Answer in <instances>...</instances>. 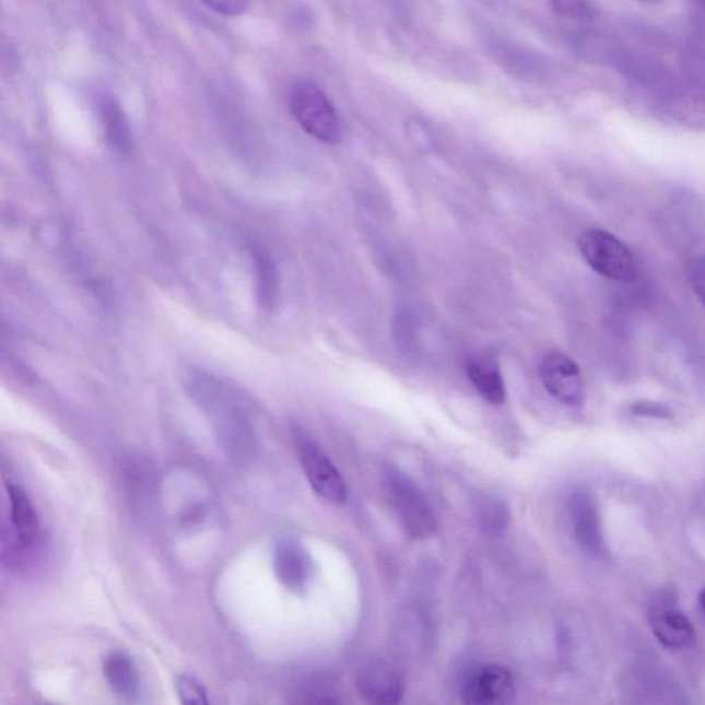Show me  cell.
<instances>
[{
	"label": "cell",
	"instance_id": "1",
	"mask_svg": "<svg viewBox=\"0 0 705 705\" xmlns=\"http://www.w3.org/2000/svg\"><path fill=\"white\" fill-rule=\"evenodd\" d=\"M187 384L189 393L201 410L213 419L215 432L225 448L231 453H247L254 437L246 407L242 404L244 401L238 400L230 386L207 374H190Z\"/></svg>",
	"mask_w": 705,
	"mask_h": 705
},
{
	"label": "cell",
	"instance_id": "2",
	"mask_svg": "<svg viewBox=\"0 0 705 705\" xmlns=\"http://www.w3.org/2000/svg\"><path fill=\"white\" fill-rule=\"evenodd\" d=\"M385 486L397 521L408 537L426 540L437 532V517L425 493L404 471L389 466Z\"/></svg>",
	"mask_w": 705,
	"mask_h": 705
},
{
	"label": "cell",
	"instance_id": "3",
	"mask_svg": "<svg viewBox=\"0 0 705 705\" xmlns=\"http://www.w3.org/2000/svg\"><path fill=\"white\" fill-rule=\"evenodd\" d=\"M577 248L594 272L616 283H633L638 275V263L633 250L622 238L599 227L583 231Z\"/></svg>",
	"mask_w": 705,
	"mask_h": 705
},
{
	"label": "cell",
	"instance_id": "4",
	"mask_svg": "<svg viewBox=\"0 0 705 705\" xmlns=\"http://www.w3.org/2000/svg\"><path fill=\"white\" fill-rule=\"evenodd\" d=\"M290 108L307 134L325 144L341 141L342 126L337 109L317 84L296 82L291 87Z\"/></svg>",
	"mask_w": 705,
	"mask_h": 705
},
{
	"label": "cell",
	"instance_id": "5",
	"mask_svg": "<svg viewBox=\"0 0 705 705\" xmlns=\"http://www.w3.org/2000/svg\"><path fill=\"white\" fill-rule=\"evenodd\" d=\"M648 619L656 638L667 648H688L696 639L691 620L678 608L674 588L665 587L651 594L648 603Z\"/></svg>",
	"mask_w": 705,
	"mask_h": 705
},
{
	"label": "cell",
	"instance_id": "6",
	"mask_svg": "<svg viewBox=\"0 0 705 705\" xmlns=\"http://www.w3.org/2000/svg\"><path fill=\"white\" fill-rule=\"evenodd\" d=\"M296 447L302 469L313 491L332 505H343L348 497L346 484L325 450L306 436L296 437Z\"/></svg>",
	"mask_w": 705,
	"mask_h": 705
},
{
	"label": "cell",
	"instance_id": "7",
	"mask_svg": "<svg viewBox=\"0 0 705 705\" xmlns=\"http://www.w3.org/2000/svg\"><path fill=\"white\" fill-rule=\"evenodd\" d=\"M539 375L550 396L568 407H580L586 399L580 368L564 353L550 352L539 365Z\"/></svg>",
	"mask_w": 705,
	"mask_h": 705
},
{
	"label": "cell",
	"instance_id": "8",
	"mask_svg": "<svg viewBox=\"0 0 705 705\" xmlns=\"http://www.w3.org/2000/svg\"><path fill=\"white\" fill-rule=\"evenodd\" d=\"M356 686L360 696L371 704H399L404 696L399 670L381 657H369L360 665Z\"/></svg>",
	"mask_w": 705,
	"mask_h": 705
},
{
	"label": "cell",
	"instance_id": "9",
	"mask_svg": "<svg viewBox=\"0 0 705 705\" xmlns=\"http://www.w3.org/2000/svg\"><path fill=\"white\" fill-rule=\"evenodd\" d=\"M516 696V681L506 667L490 665L471 672L462 688L463 702L473 705L510 703Z\"/></svg>",
	"mask_w": 705,
	"mask_h": 705
},
{
	"label": "cell",
	"instance_id": "10",
	"mask_svg": "<svg viewBox=\"0 0 705 705\" xmlns=\"http://www.w3.org/2000/svg\"><path fill=\"white\" fill-rule=\"evenodd\" d=\"M568 510L576 542L587 554L603 559L608 549L603 538L601 517L591 493L587 491L572 493Z\"/></svg>",
	"mask_w": 705,
	"mask_h": 705
},
{
	"label": "cell",
	"instance_id": "11",
	"mask_svg": "<svg viewBox=\"0 0 705 705\" xmlns=\"http://www.w3.org/2000/svg\"><path fill=\"white\" fill-rule=\"evenodd\" d=\"M273 569L281 585L291 592L302 594L309 587L313 561L298 539L284 537L275 543Z\"/></svg>",
	"mask_w": 705,
	"mask_h": 705
},
{
	"label": "cell",
	"instance_id": "12",
	"mask_svg": "<svg viewBox=\"0 0 705 705\" xmlns=\"http://www.w3.org/2000/svg\"><path fill=\"white\" fill-rule=\"evenodd\" d=\"M492 55L503 71L519 81L538 82L548 73V62L542 56L513 42H497L492 46Z\"/></svg>",
	"mask_w": 705,
	"mask_h": 705
},
{
	"label": "cell",
	"instance_id": "13",
	"mask_svg": "<svg viewBox=\"0 0 705 705\" xmlns=\"http://www.w3.org/2000/svg\"><path fill=\"white\" fill-rule=\"evenodd\" d=\"M10 502V519L14 531L15 542L20 550L34 548L39 540V516L30 500L28 493L19 484L7 485Z\"/></svg>",
	"mask_w": 705,
	"mask_h": 705
},
{
	"label": "cell",
	"instance_id": "14",
	"mask_svg": "<svg viewBox=\"0 0 705 705\" xmlns=\"http://www.w3.org/2000/svg\"><path fill=\"white\" fill-rule=\"evenodd\" d=\"M95 110L103 124L109 145L120 153H130L132 137L129 119L113 94L101 92L95 95Z\"/></svg>",
	"mask_w": 705,
	"mask_h": 705
},
{
	"label": "cell",
	"instance_id": "15",
	"mask_svg": "<svg viewBox=\"0 0 705 705\" xmlns=\"http://www.w3.org/2000/svg\"><path fill=\"white\" fill-rule=\"evenodd\" d=\"M105 681L113 691L124 698H136L141 691L140 674L136 662L124 651H113L104 660Z\"/></svg>",
	"mask_w": 705,
	"mask_h": 705
},
{
	"label": "cell",
	"instance_id": "16",
	"mask_svg": "<svg viewBox=\"0 0 705 705\" xmlns=\"http://www.w3.org/2000/svg\"><path fill=\"white\" fill-rule=\"evenodd\" d=\"M466 373L474 389L485 401L501 406L506 401V386L500 367L492 360H470Z\"/></svg>",
	"mask_w": 705,
	"mask_h": 705
},
{
	"label": "cell",
	"instance_id": "17",
	"mask_svg": "<svg viewBox=\"0 0 705 705\" xmlns=\"http://www.w3.org/2000/svg\"><path fill=\"white\" fill-rule=\"evenodd\" d=\"M250 252L257 274L258 304L265 312H270L273 309L275 296H278V272H275L272 258L258 244H251Z\"/></svg>",
	"mask_w": 705,
	"mask_h": 705
},
{
	"label": "cell",
	"instance_id": "18",
	"mask_svg": "<svg viewBox=\"0 0 705 705\" xmlns=\"http://www.w3.org/2000/svg\"><path fill=\"white\" fill-rule=\"evenodd\" d=\"M477 525L490 537H500L506 531L510 513L506 503L493 495H479L474 502Z\"/></svg>",
	"mask_w": 705,
	"mask_h": 705
},
{
	"label": "cell",
	"instance_id": "19",
	"mask_svg": "<svg viewBox=\"0 0 705 705\" xmlns=\"http://www.w3.org/2000/svg\"><path fill=\"white\" fill-rule=\"evenodd\" d=\"M551 8L559 17L574 23H588L596 14L592 0H551Z\"/></svg>",
	"mask_w": 705,
	"mask_h": 705
},
{
	"label": "cell",
	"instance_id": "20",
	"mask_svg": "<svg viewBox=\"0 0 705 705\" xmlns=\"http://www.w3.org/2000/svg\"><path fill=\"white\" fill-rule=\"evenodd\" d=\"M175 688L184 704H209L205 688L192 675H179Z\"/></svg>",
	"mask_w": 705,
	"mask_h": 705
},
{
	"label": "cell",
	"instance_id": "21",
	"mask_svg": "<svg viewBox=\"0 0 705 705\" xmlns=\"http://www.w3.org/2000/svg\"><path fill=\"white\" fill-rule=\"evenodd\" d=\"M631 413L639 418L656 419V421H672L675 418L671 408L654 400H638L630 407Z\"/></svg>",
	"mask_w": 705,
	"mask_h": 705
},
{
	"label": "cell",
	"instance_id": "22",
	"mask_svg": "<svg viewBox=\"0 0 705 705\" xmlns=\"http://www.w3.org/2000/svg\"><path fill=\"white\" fill-rule=\"evenodd\" d=\"M688 278L694 295L705 309V256L692 259L688 268Z\"/></svg>",
	"mask_w": 705,
	"mask_h": 705
},
{
	"label": "cell",
	"instance_id": "23",
	"mask_svg": "<svg viewBox=\"0 0 705 705\" xmlns=\"http://www.w3.org/2000/svg\"><path fill=\"white\" fill-rule=\"evenodd\" d=\"M207 8L213 10V12L227 15V17H235V15H240L248 7H250L251 0H201Z\"/></svg>",
	"mask_w": 705,
	"mask_h": 705
},
{
	"label": "cell",
	"instance_id": "24",
	"mask_svg": "<svg viewBox=\"0 0 705 705\" xmlns=\"http://www.w3.org/2000/svg\"><path fill=\"white\" fill-rule=\"evenodd\" d=\"M698 603H700V608H702V612L705 618V588L702 592H700Z\"/></svg>",
	"mask_w": 705,
	"mask_h": 705
},
{
	"label": "cell",
	"instance_id": "25",
	"mask_svg": "<svg viewBox=\"0 0 705 705\" xmlns=\"http://www.w3.org/2000/svg\"><path fill=\"white\" fill-rule=\"evenodd\" d=\"M694 4L705 12V0H693Z\"/></svg>",
	"mask_w": 705,
	"mask_h": 705
},
{
	"label": "cell",
	"instance_id": "26",
	"mask_svg": "<svg viewBox=\"0 0 705 705\" xmlns=\"http://www.w3.org/2000/svg\"><path fill=\"white\" fill-rule=\"evenodd\" d=\"M638 2L655 4L660 3L661 0H638Z\"/></svg>",
	"mask_w": 705,
	"mask_h": 705
}]
</instances>
